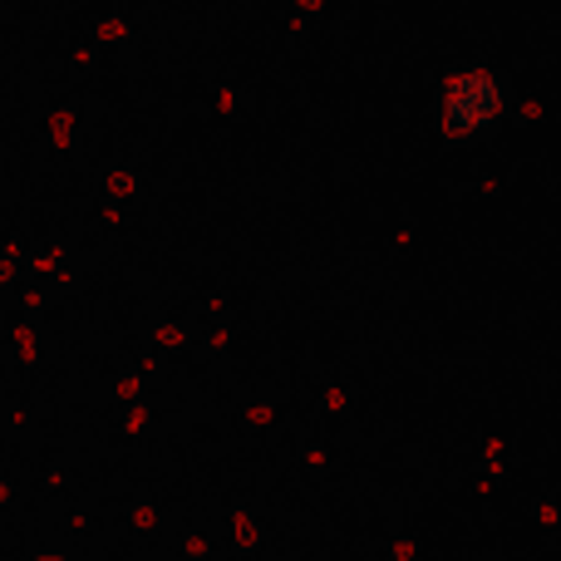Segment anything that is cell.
Returning <instances> with one entry per match:
<instances>
[{
	"label": "cell",
	"instance_id": "6da1fadb",
	"mask_svg": "<svg viewBox=\"0 0 561 561\" xmlns=\"http://www.w3.org/2000/svg\"><path fill=\"white\" fill-rule=\"evenodd\" d=\"M507 114V84L493 69H463L448 79L444 104H438V124L448 138H483Z\"/></svg>",
	"mask_w": 561,
	"mask_h": 561
}]
</instances>
